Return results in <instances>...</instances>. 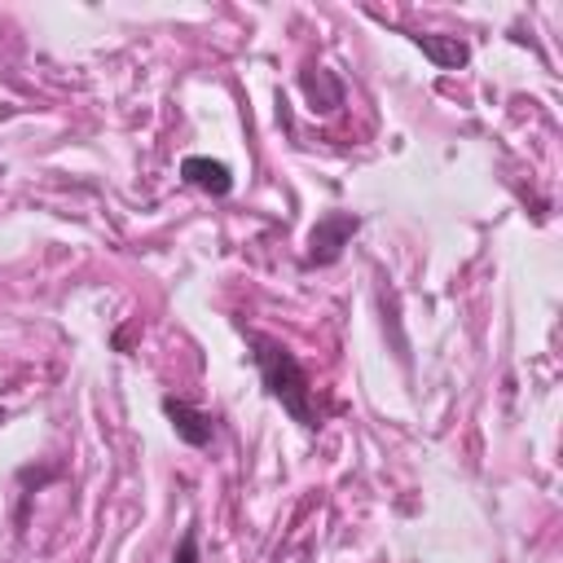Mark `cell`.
Segmentation results:
<instances>
[{"label":"cell","mask_w":563,"mask_h":563,"mask_svg":"<svg viewBox=\"0 0 563 563\" xmlns=\"http://www.w3.org/2000/svg\"><path fill=\"white\" fill-rule=\"evenodd\" d=\"M251 347H255V365H260V378L268 387L273 400H282V409L303 422V427H317V413H312V383L303 374V365L295 361L290 347H282L277 339L268 334H251Z\"/></svg>","instance_id":"cell-1"},{"label":"cell","mask_w":563,"mask_h":563,"mask_svg":"<svg viewBox=\"0 0 563 563\" xmlns=\"http://www.w3.org/2000/svg\"><path fill=\"white\" fill-rule=\"evenodd\" d=\"M356 229H361V220L352 211H325L308 233V264H334Z\"/></svg>","instance_id":"cell-2"},{"label":"cell","mask_w":563,"mask_h":563,"mask_svg":"<svg viewBox=\"0 0 563 563\" xmlns=\"http://www.w3.org/2000/svg\"><path fill=\"white\" fill-rule=\"evenodd\" d=\"M163 413L172 418V431H176L185 444H194V449L211 444V435H216L211 413H202V409H194V405H185V400H176V396H163Z\"/></svg>","instance_id":"cell-3"},{"label":"cell","mask_w":563,"mask_h":563,"mask_svg":"<svg viewBox=\"0 0 563 563\" xmlns=\"http://www.w3.org/2000/svg\"><path fill=\"white\" fill-rule=\"evenodd\" d=\"M409 40L440 66V70H457L471 62V44L457 35H435V31H409Z\"/></svg>","instance_id":"cell-4"},{"label":"cell","mask_w":563,"mask_h":563,"mask_svg":"<svg viewBox=\"0 0 563 563\" xmlns=\"http://www.w3.org/2000/svg\"><path fill=\"white\" fill-rule=\"evenodd\" d=\"M180 176H185L189 185L216 194V198H224V194L233 189V172H229L220 158H207V154H189V158L180 163Z\"/></svg>","instance_id":"cell-5"},{"label":"cell","mask_w":563,"mask_h":563,"mask_svg":"<svg viewBox=\"0 0 563 563\" xmlns=\"http://www.w3.org/2000/svg\"><path fill=\"white\" fill-rule=\"evenodd\" d=\"M299 88H303L308 106H312V110H321V114H330V110H339V106H343V84H339L325 66H308V70L299 75Z\"/></svg>","instance_id":"cell-6"},{"label":"cell","mask_w":563,"mask_h":563,"mask_svg":"<svg viewBox=\"0 0 563 563\" xmlns=\"http://www.w3.org/2000/svg\"><path fill=\"white\" fill-rule=\"evenodd\" d=\"M172 563H198V528H185L180 550H176V559H172Z\"/></svg>","instance_id":"cell-7"},{"label":"cell","mask_w":563,"mask_h":563,"mask_svg":"<svg viewBox=\"0 0 563 563\" xmlns=\"http://www.w3.org/2000/svg\"><path fill=\"white\" fill-rule=\"evenodd\" d=\"M0 422H4V413H0Z\"/></svg>","instance_id":"cell-8"}]
</instances>
